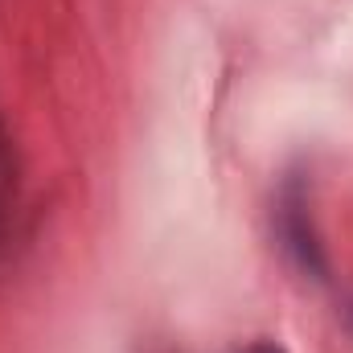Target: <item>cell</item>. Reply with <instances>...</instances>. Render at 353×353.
I'll list each match as a JSON object with an SVG mask.
<instances>
[{"label": "cell", "mask_w": 353, "mask_h": 353, "mask_svg": "<svg viewBox=\"0 0 353 353\" xmlns=\"http://www.w3.org/2000/svg\"><path fill=\"white\" fill-rule=\"evenodd\" d=\"M275 234H279L288 259L300 267V271H308V275H316V279L329 275L325 243H321V234H316V226H312V205H308V197H304V189H300L296 181L283 185V193H279V201H275Z\"/></svg>", "instance_id": "cell-1"}, {"label": "cell", "mask_w": 353, "mask_h": 353, "mask_svg": "<svg viewBox=\"0 0 353 353\" xmlns=\"http://www.w3.org/2000/svg\"><path fill=\"white\" fill-rule=\"evenodd\" d=\"M17 201H21V165H17L12 136L0 119V243L8 239V230L17 222Z\"/></svg>", "instance_id": "cell-2"}, {"label": "cell", "mask_w": 353, "mask_h": 353, "mask_svg": "<svg viewBox=\"0 0 353 353\" xmlns=\"http://www.w3.org/2000/svg\"><path fill=\"white\" fill-rule=\"evenodd\" d=\"M243 353H288V350L275 345V341H259V345H251V350H243Z\"/></svg>", "instance_id": "cell-3"}]
</instances>
